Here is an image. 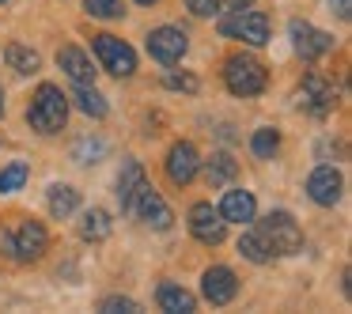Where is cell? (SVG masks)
Returning <instances> with one entry per match:
<instances>
[{"label": "cell", "instance_id": "9a60e30c", "mask_svg": "<svg viewBox=\"0 0 352 314\" xmlns=\"http://www.w3.org/2000/svg\"><path fill=\"white\" fill-rule=\"evenodd\" d=\"M220 216L228 223H254V216H258V201H254L250 190H228L220 201Z\"/></svg>", "mask_w": 352, "mask_h": 314}, {"label": "cell", "instance_id": "ac0fdd59", "mask_svg": "<svg viewBox=\"0 0 352 314\" xmlns=\"http://www.w3.org/2000/svg\"><path fill=\"white\" fill-rule=\"evenodd\" d=\"M140 182H144V167L137 159H125L122 163V175H118V201H122V212L133 208V197H137Z\"/></svg>", "mask_w": 352, "mask_h": 314}, {"label": "cell", "instance_id": "7402d4cb", "mask_svg": "<svg viewBox=\"0 0 352 314\" xmlns=\"http://www.w3.org/2000/svg\"><path fill=\"white\" fill-rule=\"evenodd\" d=\"M72 99H76V106L84 110L87 117H107V99H102L99 91H95V84H76V91H72Z\"/></svg>", "mask_w": 352, "mask_h": 314}, {"label": "cell", "instance_id": "2e32d148", "mask_svg": "<svg viewBox=\"0 0 352 314\" xmlns=\"http://www.w3.org/2000/svg\"><path fill=\"white\" fill-rule=\"evenodd\" d=\"M57 65L65 69V76L72 84H95V69H91V57L76 46H61L57 49Z\"/></svg>", "mask_w": 352, "mask_h": 314}, {"label": "cell", "instance_id": "6da1fadb", "mask_svg": "<svg viewBox=\"0 0 352 314\" xmlns=\"http://www.w3.org/2000/svg\"><path fill=\"white\" fill-rule=\"evenodd\" d=\"M50 246V235L38 220H19L16 227H0V254L19 265H31L46 254Z\"/></svg>", "mask_w": 352, "mask_h": 314}, {"label": "cell", "instance_id": "5bb4252c", "mask_svg": "<svg viewBox=\"0 0 352 314\" xmlns=\"http://www.w3.org/2000/svg\"><path fill=\"white\" fill-rule=\"evenodd\" d=\"M341 190H344V178L337 175L333 167H314L311 178H307V193H311L314 205H337L341 201Z\"/></svg>", "mask_w": 352, "mask_h": 314}, {"label": "cell", "instance_id": "d590c367", "mask_svg": "<svg viewBox=\"0 0 352 314\" xmlns=\"http://www.w3.org/2000/svg\"><path fill=\"white\" fill-rule=\"evenodd\" d=\"M0 4H8V0H0Z\"/></svg>", "mask_w": 352, "mask_h": 314}, {"label": "cell", "instance_id": "83f0119b", "mask_svg": "<svg viewBox=\"0 0 352 314\" xmlns=\"http://www.w3.org/2000/svg\"><path fill=\"white\" fill-rule=\"evenodd\" d=\"M84 8L95 19H118L122 16V0H84Z\"/></svg>", "mask_w": 352, "mask_h": 314}, {"label": "cell", "instance_id": "e575fe53", "mask_svg": "<svg viewBox=\"0 0 352 314\" xmlns=\"http://www.w3.org/2000/svg\"><path fill=\"white\" fill-rule=\"evenodd\" d=\"M137 4H155V0H137Z\"/></svg>", "mask_w": 352, "mask_h": 314}, {"label": "cell", "instance_id": "d4e9b609", "mask_svg": "<svg viewBox=\"0 0 352 314\" xmlns=\"http://www.w3.org/2000/svg\"><path fill=\"white\" fill-rule=\"evenodd\" d=\"M276 148H280V133L276 129H258L250 137V152L258 155V159H273Z\"/></svg>", "mask_w": 352, "mask_h": 314}, {"label": "cell", "instance_id": "4316f807", "mask_svg": "<svg viewBox=\"0 0 352 314\" xmlns=\"http://www.w3.org/2000/svg\"><path fill=\"white\" fill-rule=\"evenodd\" d=\"M163 87H167V91L193 95V91L201 87V80H197V76H190V72H167V76H163Z\"/></svg>", "mask_w": 352, "mask_h": 314}, {"label": "cell", "instance_id": "4fadbf2b", "mask_svg": "<svg viewBox=\"0 0 352 314\" xmlns=\"http://www.w3.org/2000/svg\"><path fill=\"white\" fill-rule=\"evenodd\" d=\"M201 170V159H197V148L190 140H178L175 148L167 152V178L175 186H190Z\"/></svg>", "mask_w": 352, "mask_h": 314}, {"label": "cell", "instance_id": "52a82bcc", "mask_svg": "<svg viewBox=\"0 0 352 314\" xmlns=\"http://www.w3.org/2000/svg\"><path fill=\"white\" fill-rule=\"evenodd\" d=\"M129 216H137L140 223H148V227H155V231H167L170 223H175V216H170L167 201H163L160 193L152 190V186H148V178L140 182L137 197H133V208H129Z\"/></svg>", "mask_w": 352, "mask_h": 314}, {"label": "cell", "instance_id": "30bf717a", "mask_svg": "<svg viewBox=\"0 0 352 314\" xmlns=\"http://www.w3.org/2000/svg\"><path fill=\"white\" fill-rule=\"evenodd\" d=\"M333 102H337L333 84H329L326 76H318V72H307L303 87H299V106H303L311 117H326L329 110H333Z\"/></svg>", "mask_w": 352, "mask_h": 314}, {"label": "cell", "instance_id": "cb8c5ba5", "mask_svg": "<svg viewBox=\"0 0 352 314\" xmlns=\"http://www.w3.org/2000/svg\"><path fill=\"white\" fill-rule=\"evenodd\" d=\"M239 254H243L246 261H254V265H265V261H273V254H269L265 238H261V231H246L243 238H239Z\"/></svg>", "mask_w": 352, "mask_h": 314}, {"label": "cell", "instance_id": "484cf974", "mask_svg": "<svg viewBox=\"0 0 352 314\" xmlns=\"http://www.w3.org/2000/svg\"><path fill=\"white\" fill-rule=\"evenodd\" d=\"M27 175H31V167L27 163H8V167L0 170V193H16V190H23L27 186Z\"/></svg>", "mask_w": 352, "mask_h": 314}, {"label": "cell", "instance_id": "d6a6232c", "mask_svg": "<svg viewBox=\"0 0 352 314\" xmlns=\"http://www.w3.org/2000/svg\"><path fill=\"white\" fill-rule=\"evenodd\" d=\"M329 4L337 8V16H341V19H349V16H352V12H349V0H329Z\"/></svg>", "mask_w": 352, "mask_h": 314}, {"label": "cell", "instance_id": "3957f363", "mask_svg": "<svg viewBox=\"0 0 352 314\" xmlns=\"http://www.w3.org/2000/svg\"><path fill=\"white\" fill-rule=\"evenodd\" d=\"M223 84H228V91L239 95V99H254V95L265 91L269 72L258 57L239 54V57H228V65H223Z\"/></svg>", "mask_w": 352, "mask_h": 314}, {"label": "cell", "instance_id": "603a6c76", "mask_svg": "<svg viewBox=\"0 0 352 314\" xmlns=\"http://www.w3.org/2000/svg\"><path fill=\"white\" fill-rule=\"evenodd\" d=\"M4 61H8V69H16L19 76H31V72H38V54L27 46H19V42H12L8 49H4Z\"/></svg>", "mask_w": 352, "mask_h": 314}, {"label": "cell", "instance_id": "ffe728a7", "mask_svg": "<svg viewBox=\"0 0 352 314\" xmlns=\"http://www.w3.org/2000/svg\"><path fill=\"white\" fill-rule=\"evenodd\" d=\"M46 205H50V216H57V220H69V216L80 208V193L72 190V186L54 182V186H50V193H46Z\"/></svg>", "mask_w": 352, "mask_h": 314}, {"label": "cell", "instance_id": "9c48e42d", "mask_svg": "<svg viewBox=\"0 0 352 314\" xmlns=\"http://www.w3.org/2000/svg\"><path fill=\"white\" fill-rule=\"evenodd\" d=\"M288 31H292V46H296V54L303 57L307 65L318 61V57H326L329 49H333V34H326V31H318V27L303 23V19H292Z\"/></svg>", "mask_w": 352, "mask_h": 314}, {"label": "cell", "instance_id": "4dcf8cb0", "mask_svg": "<svg viewBox=\"0 0 352 314\" xmlns=\"http://www.w3.org/2000/svg\"><path fill=\"white\" fill-rule=\"evenodd\" d=\"M95 155H102V140H95V144H76V159L80 163H95Z\"/></svg>", "mask_w": 352, "mask_h": 314}, {"label": "cell", "instance_id": "7a4b0ae2", "mask_svg": "<svg viewBox=\"0 0 352 314\" xmlns=\"http://www.w3.org/2000/svg\"><path fill=\"white\" fill-rule=\"evenodd\" d=\"M27 122L38 133H61L65 122H69V95L57 84H42L31 99V110H27Z\"/></svg>", "mask_w": 352, "mask_h": 314}, {"label": "cell", "instance_id": "5b68a950", "mask_svg": "<svg viewBox=\"0 0 352 314\" xmlns=\"http://www.w3.org/2000/svg\"><path fill=\"white\" fill-rule=\"evenodd\" d=\"M91 49H95L99 65L110 72V76L125 80V76H133V72H137V54H133V46H129V42L114 38V34H95Z\"/></svg>", "mask_w": 352, "mask_h": 314}, {"label": "cell", "instance_id": "1f68e13d", "mask_svg": "<svg viewBox=\"0 0 352 314\" xmlns=\"http://www.w3.org/2000/svg\"><path fill=\"white\" fill-rule=\"evenodd\" d=\"M254 0H220V8L223 12H243V8H250Z\"/></svg>", "mask_w": 352, "mask_h": 314}, {"label": "cell", "instance_id": "e0dca14e", "mask_svg": "<svg viewBox=\"0 0 352 314\" xmlns=\"http://www.w3.org/2000/svg\"><path fill=\"white\" fill-rule=\"evenodd\" d=\"M155 299H160V306L167 314H190V311H197V299H193L182 284H175V280H163L160 291H155Z\"/></svg>", "mask_w": 352, "mask_h": 314}, {"label": "cell", "instance_id": "836d02e7", "mask_svg": "<svg viewBox=\"0 0 352 314\" xmlns=\"http://www.w3.org/2000/svg\"><path fill=\"white\" fill-rule=\"evenodd\" d=\"M0 114H4V95H0Z\"/></svg>", "mask_w": 352, "mask_h": 314}, {"label": "cell", "instance_id": "f546056e", "mask_svg": "<svg viewBox=\"0 0 352 314\" xmlns=\"http://www.w3.org/2000/svg\"><path fill=\"white\" fill-rule=\"evenodd\" d=\"M186 8H190L197 19H208V16L220 12V0H186Z\"/></svg>", "mask_w": 352, "mask_h": 314}, {"label": "cell", "instance_id": "44dd1931", "mask_svg": "<svg viewBox=\"0 0 352 314\" xmlns=\"http://www.w3.org/2000/svg\"><path fill=\"white\" fill-rule=\"evenodd\" d=\"M110 227H114V220H110L107 208H87L84 220H80V238L84 243H102L110 235Z\"/></svg>", "mask_w": 352, "mask_h": 314}, {"label": "cell", "instance_id": "ba28073f", "mask_svg": "<svg viewBox=\"0 0 352 314\" xmlns=\"http://www.w3.org/2000/svg\"><path fill=\"white\" fill-rule=\"evenodd\" d=\"M190 235L205 246H220L228 238V220L220 216V208H212L208 201H197L190 208Z\"/></svg>", "mask_w": 352, "mask_h": 314}, {"label": "cell", "instance_id": "8fae6325", "mask_svg": "<svg viewBox=\"0 0 352 314\" xmlns=\"http://www.w3.org/2000/svg\"><path fill=\"white\" fill-rule=\"evenodd\" d=\"M186 49H190V38H186V31H178V27H155V31L148 34V54L160 65L182 61Z\"/></svg>", "mask_w": 352, "mask_h": 314}, {"label": "cell", "instance_id": "277c9868", "mask_svg": "<svg viewBox=\"0 0 352 314\" xmlns=\"http://www.w3.org/2000/svg\"><path fill=\"white\" fill-rule=\"evenodd\" d=\"M258 231L265 238L269 254H299L303 250V231H299V223L288 212H269Z\"/></svg>", "mask_w": 352, "mask_h": 314}, {"label": "cell", "instance_id": "7c38bea8", "mask_svg": "<svg viewBox=\"0 0 352 314\" xmlns=\"http://www.w3.org/2000/svg\"><path fill=\"white\" fill-rule=\"evenodd\" d=\"M235 291H239V280H235V273H231L228 265L205 269V276H201V295H205L212 306L231 303V299H235Z\"/></svg>", "mask_w": 352, "mask_h": 314}, {"label": "cell", "instance_id": "f1b7e54d", "mask_svg": "<svg viewBox=\"0 0 352 314\" xmlns=\"http://www.w3.org/2000/svg\"><path fill=\"white\" fill-rule=\"evenodd\" d=\"M99 311H102V314H137V311H140V303H137V299L110 295V299H102V303H99Z\"/></svg>", "mask_w": 352, "mask_h": 314}, {"label": "cell", "instance_id": "8992f818", "mask_svg": "<svg viewBox=\"0 0 352 314\" xmlns=\"http://www.w3.org/2000/svg\"><path fill=\"white\" fill-rule=\"evenodd\" d=\"M220 34L223 38H239L246 42V46H265L269 42V19L261 16V12H228V16L220 19Z\"/></svg>", "mask_w": 352, "mask_h": 314}, {"label": "cell", "instance_id": "d6986e66", "mask_svg": "<svg viewBox=\"0 0 352 314\" xmlns=\"http://www.w3.org/2000/svg\"><path fill=\"white\" fill-rule=\"evenodd\" d=\"M239 175V163L231 159L228 152H216L212 159H205V182L212 186V190H223V186H231Z\"/></svg>", "mask_w": 352, "mask_h": 314}]
</instances>
